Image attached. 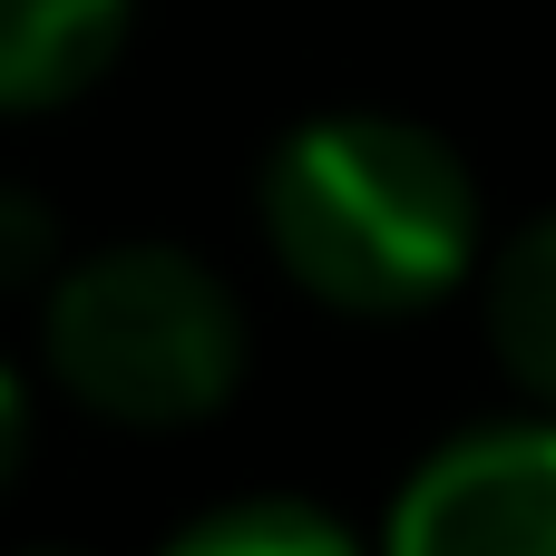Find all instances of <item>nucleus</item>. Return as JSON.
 <instances>
[{"instance_id": "nucleus-1", "label": "nucleus", "mask_w": 556, "mask_h": 556, "mask_svg": "<svg viewBox=\"0 0 556 556\" xmlns=\"http://www.w3.org/2000/svg\"><path fill=\"white\" fill-rule=\"evenodd\" d=\"M264 244L332 313H420L479 264V176L391 108L313 117L264 166Z\"/></svg>"}, {"instance_id": "nucleus-2", "label": "nucleus", "mask_w": 556, "mask_h": 556, "mask_svg": "<svg viewBox=\"0 0 556 556\" xmlns=\"http://www.w3.org/2000/svg\"><path fill=\"white\" fill-rule=\"evenodd\" d=\"M49 371L117 430L215 420L244 381V303L186 244H108L49 293Z\"/></svg>"}, {"instance_id": "nucleus-3", "label": "nucleus", "mask_w": 556, "mask_h": 556, "mask_svg": "<svg viewBox=\"0 0 556 556\" xmlns=\"http://www.w3.org/2000/svg\"><path fill=\"white\" fill-rule=\"evenodd\" d=\"M381 556H556V420H489L430 450Z\"/></svg>"}, {"instance_id": "nucleus-4", "label": "nucleus", "mask_w": 556, "mask_h": 556, "mask_svg": "<svg viewBox=\"0 0 556 556\" xmlns=\"http://www.w3.org/2000/svg\"><path fill=\"white\" fill-rule=\"evenodd\" d=\"M137 0H0V117L68 108L127 49Z\"/></svg>"}, {"instance_id": "nucleus-5", "label": "nucleus", "mask_w": 556, "mask_h": 556, "mask_svg": "<svg viewBox=\"0 0 556 556\" xmlns=\"http://www.w3.org/2000/svg\"><path fill=\"white\" fill-rule=\"evenodd\" d=\"M489 342H498L508 381L528 401H547V420H556V215H538L528 235L498 244V264H489Z\"/></svg>"}, {"instance_id": "nucleus-6", "label": "nucleus", "mask_w": 556, "mask_h": 556, "mask_svg": "<svg viewBox=\"0 0 556 556\" xmlns=\"http://www.w3.org/2000/svg\"><path fill=\"white\" fill-rule=\"evenodd\" d=\"M166 556H362V538L342 518H323L313 498H235V508H205L195 528H176Z\"/></svg>"}, {"instance_id": "nucleus-7", "label": "nucleus", "mask_w": 556, "mask_h": 556, "mask_svg": "<svg viewBox=\"0 0 556 556\" xmlns=\"http://www.w3.org/2000/svg\"><path fill=\"white\" fill-rule=\"evenodd\" d=\"M49 244H59L49 205H39V195H10V186H0V283H29V274L49 264Z\"/></svg>"}, {"instance_id": "nucleus-8", "label": "nucleus", "mask_w": 556, "mask_h": 556, "mask_svg": "<svg viewBox=\"0 0 556 556\" xmlns=\"http://www.w3.org/2000/svg\"><path fill=\"white\" fill-rule=\"evenodd\" d=\"M20 450H29V391H20V371L0 362V479L20 469Z\"/></svg>"}, {"instance_id": "nucleus-9", "label": "nucleus", "mask_w": 556, "mask_h": 556, "mask_svg": "<svg viewBox=\"0 0 556 556\" xmlns=\"http://www.w3.org/2000/svg\"><path fill=\"white\" fill-rule=\"evenodd\" d=\"M29 556H68V547H29Z\"/></svg>"}]
</instances>
